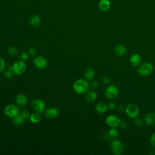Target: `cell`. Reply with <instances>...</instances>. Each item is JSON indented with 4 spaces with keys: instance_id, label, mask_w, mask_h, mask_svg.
<instances>
[{
    "instance_id": "1",
    "label": "cell",
    "mask_w": 155,
    "mask_h": 155,
    "mask_svg": "<svg viewBox=\"0 0 155 155\" xmlns=\"http://www.w3.org/2000/svg\"><path fill=\"white\" fill-rule=\"evenodd\" d=\"M73 88L76 93L82 94L88 91L90 88V84L86 79H79L74 82Z\"/></svg>"
},
{
    "instance_id": "2",
    "label": "cell",
    "mask_w": 155,
    "mask_h": 155,
    "mask_svg": "<svg viewBox=\"0 0 155 155\" xmlns=\"http://www.w3.org/2000/svg\"><path fill=\"white\" fill-rule=\"evenodd\" d=\"M110 147L111 153L115 155L122 154L125 151L124 144L119 139L116 138L111 140Z\"/></svg>"
},
{
    "instance_id": "3",
    "label": "cell",
    "mask_w": 155,
    "mask_h": 155,
    "mask_svg": "<svg viewBox=\"0 0 155 155\" xmlns=\"http://www.w3.org/2000/svg\"><path fill=\"white\" fill-rule=\"evenodd\" d=\"M153 70V65L149 62L142 63L137 67V73L141 76H148L151 73Z\"/></svg>"
},
{
    "instance_id": "4",
    "label": "cell",
    "mask_w": 155,
    "mask_h": 155,
    "mask_svg": "<svg viewBox=\"0 0 155 155\" xmlns=\"http://www.w3.org/2000/svg\"><path fill=\"white\" fill-rule=\"evenodd\" d=\"M125 112L128 117L134 119L139 114V108L137 105L130 103L127 104L125 107Z\"/></svg>"
},
{
    "instance_id": "5",
    "label": "cell",
    "mask_w": 155,
    "mask_h": 155,
    "mask_svg": "<svg viewBox=\"0 0 155 155\" xmlns=\"http://www.w3.org/2000/svg\"><path fill=\"white\" fill-rule=\"evenodd\" d=\"M5 115L10 118H13L19 114V107L15 104H8L4 109Z\"/></svg>"
},
{
    "instance_id": "6",
    "label": "cell",
    "mask_w": 155,
    "mask_h": 155,
    "mask_svg": "<svg viewBox=\"0 0 155 155\" xmlns=\"http://www.w3.org/2000/svg\"><path fill=\"white\" fill-rule=\"evenodd\" d=\"M12 68L14 74L17 75H21L25 72L27 68V66L24 61L19 60L16 61L13 64V65H12Z\"/></svg>"
},
{
    "instance_id": "7",
    "label": "cell",
    "mask_w": 155,
    "mask_h": 155,
    "mask_svg": "<svg viewBox=\"0 0 155 155\" xmlns=\"http://www.w3.org/2000/svg\"><path fill=\"white\" fill-rule=\"evenodd\" d=\"M105 96L110 99H115L118 94H119V90L117 87L113 84L109 85L105 90L104 91Z\"/></svg>"
},
{
    "instance_id": "8",
    "label": "cell",
    "mask_w": 155,
    "mask_h": 155,
    "mask_svg": "<svg viewBox=\"0 0 155 155\" xmlns=\"http://www.w3.org/2000/svg\"><path fill=\"white\" fill-rule=\"evenodd\" d=\"M31 107L35 111L39 113H42L45 110V103L41 99H36L33 100L31 102Z\"/></svg>"
},
{
    "instance_id": "9",
    "label": "cell",
    "mask_w": 155,
    "mask_h": 155,
    "mask_svg": "<svg viewBox=\"0 0 155 155\" xmlns=\"http://www.w3.org/2000/svg\"><path fill=\"white\" fill-rule=\"evenodd\" d=\"M120 119L114 114H110L105 118V123L110 127H119Z\"/></svg>"
},
{
    "instance_id": "10",
    "label": "cell",
    "mask_w": 155,
    "mask_h": 155,
    "mask_svg": "<svg viewBox=\"0 0 155 155\" xmlns=\"http://www.w3.org/2000/svg\"><path fill=\"white\" fill-rule=\"evenodd\" d=\"M33 64L38 69H44L47 66V61L42 56H38L33 60Z\"/></svg>"
},
{
    "instance_id": "11",
    "label": "cell",
    "mask_w": 155,
    "mask_h": 155,
    "mask_svg": "<svg viewBox=\"0 0 155 155\" xmlns=\"http://www.w3.org/2000/svg\"><path fill=\"white\" fill-rule=\"evenodd\" d=\"M44 115L48 119L56 118L58 115V110L55 107H50L45 110Z\"/></svg>"
},
{
    "instance_id": "12",
    "label": "cell",
    "mask_w": 155,
    "mask_h": 155,
    "mask_svg": "<svg viewBox=\"0 0 155 155\" xmlns=\"http://www.w3.org/2000/svg\"><path fill=\"white\" fill-rule=\"evenodd\" d=\"M16 105H17L19 107H24L27 104V98L26 96L24 94H19L16 96L15 99Z\"/></svg>"
},
{
    "instance_id": "13",
    "label": "cell",
    "mask_w": 155,
    "mask_h": 155,
    "mask_svg": "<svg viewBox=\"0 0 155 155\" xmlns=\"http://www.w3.org/2000/svg\"><path fill=\"white\" fill-rule=\"evenodd\" d=\"M145 122L148 125H152L155 124V113L149 111L147 113L144 117Z\"/></svg>"
},
{
    "instance_id": "14",
    "label": "cell",
    "mask_w": 155,
    "mask_h": 155,
    "mask_svg": "<svg viewBox=\"0 0 155 155\" xmlns=\"http://www.w3.org/2000/svg\"><path fill=\"white\" fill-rule=\"evenodd\" d=\"M127 51V50L126 47L121 44H118L114 47V52L118 56H122L125 55Z\"/></svg>"
},
{
    "instance_id": "15",
    "label": "cell",
    "mask_w": 155,
    "mask_h": 155,
    "mask_svg": "<svg viewBox=\"0 0 155 155\" xmlns=\"http://www.w3.org/2000/svg\"><path fill=\"white\" fill-rule=\"evenodd\" d=\"M130 63L134 67L139 66L141 64V57L138 54H133L130 58Z\"/></svg>"
},
{
    "instance_id": "16",
    "label": "cell",
    "mask_w": 155,
    "mask_h": 155,
    "mask_svg": "<svg viewBox=\"0 0 155 155\" xmlns=\"http://www.w3.org/2000/svg\"><path fill=\"white\" fill-rule=\"evenodd\" d=\"M98 7L100 10L102 12H107L111 7V2L110 0H100Z\"/></svg>"
},
{
    "instance_id": "17",
    "label": "cell",
    "mask_w": 155,
    "mask_h": 155,
    "mask_svg": "<svg viewBox=\"0 0 155 155\" xmlns=\"http://www.w3.org/2000/svg\"><path fill=\"white\" fill-rule=\"evenodd\" d=\"M108 109V105L105 103L102 102H99L97 103V104L95 106L96 111L100 114L105 113Z\"/></svg>"
},
{
    "instance_id": "18",
    "label": "cell",
    "mask_w": 155,
    "mask_h": 155,
    "mask_svg": "<svg viewBox=\"0 0 155 155\" xmlns=\"http://www.w3.org/2000/svg\"><path fill=\"white\" fill-rule=\"evenodd\" d=\"M97 98V94L94 91L90 90L86 92L85 99L88 102H94Z\"/></svg>"
},
{
    "instance_id": "19",
    "label": "cell",
    "mask_w": 155,
    "mask_h": 155,
    "mask_svg": "<svg viewBox=\"0 0 155 155\" xmlns=\"http://www.w3.org/2000/svg\"><path fill=\"white\" fill-rule=\"evenodd\" d=\"M41 24V18L39 15H34L30 19V24L33 27H38Z\"/></svg>"
},
{
    "instance_id": "20",
    "label": "cell",
    "mask_w": 155,
    "mask_h": 155,
    "mask_svg": "<svg viewBox=\"0 0 155 155\" xmlns=\"http://www.w3.org/2000/svg\"><path fill=\"white\" fill-rule=\"evenodd\" d=\"M95 76V71L92 68H87L84 73V77L85 79L87 81H91L92 80Z\"/></svg>"
},
{
    "instance_id": "21",
    "label": "cell",
    "mask_w": 155,
    "mask_h": 155,
    "mask_svg": "<svg viewBox=\"0 0 155 155\" xmlns=\"http://www.w3.org/2000/svg\"><path fill=\"white\" fill-rule=\"evenodd\" d=\"M40 114L41 113L36 112V111L31 113L30 115V117H29L31 122H32L33 124H37V123L39 122V121L41 119V116Z\"/></svg>"
},
{
    "instance_id": "22",
    "label": "cell",
    "mask_w": 155,
    "mask_h": 155,
    "mask_svg": "<svg viewBox=\"0 0 155 155\" xmlns=\"http://www.w3.org/2000/svg\"><path fill=\"white\" fill-rule=\"evenodd\" d=\"M13 119L14 124L17 127H19V126L22 125L24 124V120H25V119L20 114H18Z\"/></svg>"
},
{
    "instance_id": "23",
    "label": "cell",
    "mask_w": 155,
    "mask_h": 155,
    "mask_svg": "<svg viewBox=\"0 0 155 155\" xmlns=\"http://www.w3.org/2000/svg\"><path fill=\"white\" fill-rule=\"evenodd\" d=\"M108 133L110 136L111 138H116L119 134V131H118V130L116 128V127H111Z\"/></svg>"
},
{
    "instance_id": "24",
    "label": "cell",
    "mask_w": 155,
    "mask_h": 155,
    "mask_svg": "<svg viewBox=\"0 0 155 155\" xmlns=\"http://www.w3.org/2000/svg\"><path fill=\"white\" fill-rule=\"evenodd\" d=\"M13 71L12 70V66L10 67L7 70H5L4 73V76L6 78H8V79H10L11 78H12V76H13Z\"/></svg>"
},
{
    "instance_id": "25",
    "label": "cell",
    "mask_w": 155,
    "mask_h": 155,
    "mask_svg": "<svg viewBox=\"0 0 155 155\" xmlns=\"http://www.w3.org/2000/svg\"><path fill=\"white\" fill-rule=\"evenodd\" d=\"M8 51L10 55L15 56L18 52V50L16 47H15V46H10L8 48Z\"/></svg>"
},
{
    "instance_id": "26",
    "label": "cell",
    "mask_w": 155,
    "mask_h": 155,
    "mask_svg": "<svg viewBox=\"0 0 155 155\" xmlns=\"http://www.w3.org/2000/svg\"><path fill=\"white\" fill-rule=\"evenodd\" d=\"M134 124L136 126V127H141L143 125V121L142 119L140 118H134Z\"/></svg>"
},
{
    "instance_id": "27",
    "label": "cell",
    "mask_w": 155,
    "mask_h": 155,
    "mask_svg": "<svg viewBox=\"0 0 155 155\" xmlns=\"http://www.w3.org/2000/svg\"><path fill=\"white\" fill-rule=\"evenodd\" d=\"M20 114L25 119H27V118H29L30 117V113L28 112V110H23L21 111L20 113Z\"/></svg>"
},
{
    "instance_id": "28",
    "label": "cell",
    "mask_w": 155,
    "mask_h": 155,
    "mask_svg": "<svg viewBox=\"0 0 155 155\" xmlns=\"http://www.w3.org/2000/svg\"><path fill=\"white\" fill-rule=\"evenodd\" d=\"M28 53L31 56H34L36 54V50L33 47H30L28 50Z\"/></svg>"
},
{
    "instance_id": "29",
    "label": "cell",
    "mask_w": 155,
    "mask_h": 155,
    "mask_svg": "<svg viewBox=\"0 0 155 155\" xmlns=\"http://www.w3.org/2000/svg\"><path fill=\"white\" fill-rule=\"evenodd\" d=\"M20 59L21 60L25 61H27L28 59V53H27L26 52H22L20 54Z\"/></svg>"
},
{
    "instance_id": "30",
    "label": "cell",
    "mask_w": 155,
    "mask_h": 155,
    "mask_svg": "<svg viewBox=\"0 0 155 155\" xmlns=\"http://www.w3.org/2000/svg\"><path fill=\"white\" fill-rule=\"evenodd\" d=\"M119 127L122 128V129H125V128H127V127H128V124L127 122L125 121V120H120V122L119 123Z\"/></svg>"
},
{
    "instance_id": "31",
    "label": "cell",
    "mask_w": 155,
    "mask_h": 155,
    "mask_svg": "<svg viewBox=\"0 0 155 155\" xmlns=\"http://www.w3.org/2000/svg\"><path fill=\"white\" fill-rule=\"evenodd\" d=\"M150 144L154 147L155 148V133H153L150 137Z\"/></svg>"
},
{
    "instance_id": "32",
    "label": "cell",
    "mask_w": 155,
    "mask_h": 155,
    "mask_svg": "<svg viewBox=\"0 0 155 155\" xmlns=\"http://www.w3.org/2000/svg\"><path fill=\"white\" fill-rule=\"evenodd\" d=\"M90 84V87L92 89H96L98 87V85H99V84L97 81H91Z\"/></svg>"
},
{
    "instance_id": "33",
    "label": "cell",
    "mask_w": 155,
    "mask_h": 155,
    "mask_svg": "<svg viewBox=\"0 0 155 155\" xmlns=\"http://www.w3.org/2000/svg\"><path fill=\"white\" fill-rule=\"evenodd\" d=\"M5 64L4 60L0 58V72L4 70V69L5 68Z\"/></svg>"
},
{
    "instance_id": "34",
    "label": "cell",
    "mask_w": 155,
    "mask_h": 155,
    "mask_svg": "<svg viewBox=\"0 0 155 155\" xmlns=\"http://www.w3.org/2000/svg\"><path fill=\"white\" fill-rule=\"evenodd\" d=\"M102 83L104 84H106V85L109 84L110 82V79L109 78V77H108V76H104V77L102 78Z\"/></svg>"
},
{
    "instance_id": "35",
    "label": "cell",
    "mask_w": 155,
    "mask_h": 155,
    "mask_svg": "<svg viewBox=\"0 0 155 155\" xmlns=\"http://www.w3.org/2000/svg\"><path fill=\"white\" fill-rule=\"evenodd\" d=\"M107 105H108V108H109V109H110V110H113V109H114L115 108H116V104L114 103V102H110L108 104H107Z\"/></svg>"
},
{
    "instance_id": "36",
    "label": "cell",
    "mask_w": 155,
    "mask_h": 155,
    "mask_svg": "<svg viewBox=\"0 0 155 155\" xmlns=\"http://www.w3.org/2000/svg\"><path fill=\"white\" fill-rule=\"evenodd\" d=\"M116 110L119 112H122V111H125V107L122 105H119L117 107H116Z\"/></svg>"
},
{
    "instance_id": "37",
    "label": "cell",
    "mask_w": 155,
    "mask_h": 155,
    "mask_svg": "<svg viewBox=\"0 0 155 155\" xmlns=\"http://www.w3.org/2000/svg\"><path fill=\"white\" fill-rule=\"evenodd\" d=\"M103 137H104V140H109V139L111 138V137H110V135H109L108 132V133H105L103 134Z\"/></svg>"
}]
</instances>
